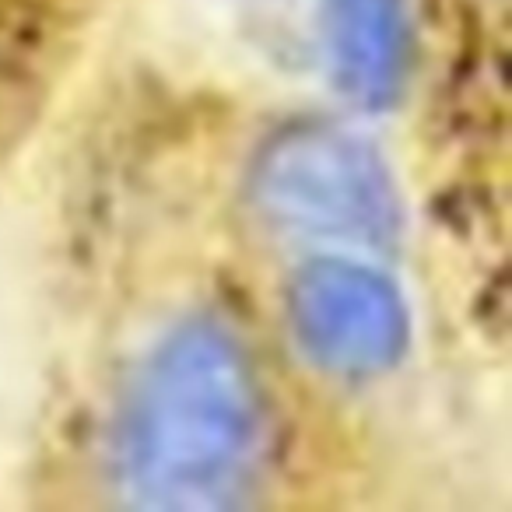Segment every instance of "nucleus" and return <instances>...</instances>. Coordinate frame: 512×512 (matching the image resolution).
Here are the masks:
<instances>
[{
    "mask_svg": "<svg viewBox=\"0 0 512 512\" xmlns=\"http://www.w3.org/2000/svg\"><path fill=\"white\" fill-rule=\"evenodd\" d=\"M267 432L246 344L221 323L190 320L151 351L123 400L116 477L141 509H239L264 474Z\"/></svg>",
    "mask_w": 512,
    "mask_h": 512,
    "instance_id": "1",
    "label": "nucleus"
},
{
    "mask_svg": "<svg viewBox=\"0 0 512 512\" xmlns=\"http://www.w3.org/2000/svg\"><path fill=\"white\" fill-rule=\"evenodd\" d=\"M249 197L267 225L299 239L390 249L400 193L369 141L327 120L281 127L256 151Z\"/></svg>",
    "mask_w": 512,
    "mask_h": 512,
    "instance_id": "2",
    "label": "nucleus"
},
{
    "mask_svg": "<svg viewBox=\"0 0 512 512\" xmlns=\"http://www.w3.org/2000/svg\"><path fill=\"white\" fill-rule=\"evenodd\" d=\"M288 323L320 369L365 379L393 369L411 341V320L383 274L323 256L288 285Z\"/></svg>",
    "mask_w": 512,
    "mask_h": 512,
    "instance_id": "3",
    "label": "nucleus"
},
{
    "mask_svg": "<svg viewBox=\"0 0 512 512\" xmlns=\"http://www.w3.org/2000/svg\"><path fill=\"white\" fill-rule=\"evenodd\" d=\"M323 39L337 88L351 102L383 109L397 99L407 71L404 0H327Z\"/></svg>",
    "mask_w": 512,
    "mask_h": 512,
    "instance_id": "4",
    "label": "nucleus"
}]
</instances>
